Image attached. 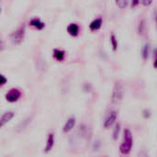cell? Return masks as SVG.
I'll return each mask as SVG.
<instances>
[{
	"instance_id": "25",
	"label": "cell",
	"mask_w": 157,
	"mask_h": 157,
	"mask_svg": "<svg viewBox=\"0 0 157 157\" xmlns=\"http://www.w3.org/2000/svg\"><path fill=\"white\" fill-rule=\"evenodd\" d=\"M154 66L155 67V68H157V59L155 60V63H154Z\"/></svg>"
},
{
	"instance_id": "15",
	"label": "cell",
	"mask_w": 157,
	"mask_h": 157,
	"mask_svg": "<svg viewBox=\"0 0 157 157\" xmlns=\"http://www.w3.org/2000/svg\"><path fill=\"white\" fill-rule=\"evenodd\" d=\"M110 43H111V46H112L113 51L116 52L117 49H118V40H117L115 34H111L110 35Z\"/></svg>"
},
{
	"instance_id": "2",
	"label": "cell",
	"mask_w": 157,
	"mask_h": 157,
	"mask_svg": "<svg viewBox=\"0 0 157 157\" xmlns=\"http://www.w3.org/2000/svg\"><path fill=\"white\" fill-rule=\"evenodd\" d=\"M123 98V87L120 82H116L111 94V102L114 105H118Z\"/></svg>"
},
{
	"instance_id": "10",
	"label": "cell",
	"mask_w": 157,
	"mask_h": 157,
	"mask_svg": "<svg viewBox=\"0 0 157 157\" xmlns=\"http://www.w3.org/2000/svg\"><path fill=\"white\" fill-rule=\"evenodd\" d=\"M67 31H68V33H69L71 36L75 37V36H77L78 33H79V27H78V25L75 24V23H71V24H69V26L67 27Z\"/></svg>"
},
{
	"instance_id": "4",
	"label": "cell",
	"mask_w": 157,
	"mask_h": 157,
	"mask_svg": "<svg viewBox=\"0 0 157 157\" xmlns=\"http://www.w3.org/2000/svg\"><path fill=\"white\" fill-rule=\"evenodd\" d=\"M21 97V92L17 89V88H11L6 95V99L8 102H16L19 99V98Z\"/></svg>"
},
{
	"instance_id": "24",
	"label": "cell",
	"mask_w": 157,
	"mask_h": 157,
	"mask_svg": "<svg viewBox=\"0 0 157 157\" xmlns=\"http://www.w3.org/2000/svg\"><path fill=\"white\" fill-rule=\"evenodd\" d=\"M139 155H140V156H142V155H145V156H148V154H146V153H142V154H139Z\"/></svg>"
},
{
	"instance_id": "16",
	"label": "cell",
	"mask_w": 157,
	"mask_h": 157,
	"mask_svg": "<svg viewBox=\"0 0 157 157\" xmlns=\"http://www.w3.org/2000/svg\"><path fill=\"white\" fill-rule=\"evenodd\" d=\"M120 132H121V124L120 123H117L115 125V128H114V131H113V134H112V138H113L114 141H117L118 140Z\"/></svg>"
},
{
	"instance_id": "11",
	"label": "cell",
	"mask_w": 157,
	"mask_h": 157,
	"mask_svg": "<svg viewBox=\"0 0 157 157\" xmlns=\"http://www.w3.org/2000/svg\"><path fill=\"white\" fill-rule=\"evenodd\" d=\"M102 26V19L101 18H96L95 20H93L90 25H89V28L92 31H95V30H98L101 28Z\"/></svg>"
},
{
	"instance_id": "18",
	"label": "cell",
	"mask_w": 157,
	"mask_h": 157,
	"mask_svg": "<svg viewBox=\"0 0 157 157\" xmlns=\"http://www.w3.org/2000/svg\"><path fill=\"white\" fill-rule=\"evenodd\" d=\"M144 29H145V21L144 19H142L139 23V28H138V32L139 34L143 35L144 32Z\"/></svg>"
},
{
	"instance_id": "20",
	"label": "cell",
	"mask_w": 157,
	"mask_h": 157,
	"mask_svg": "<svg viewBox=\"0 0 157 157\" xmlns=\"http://www.w3.org/2000/svg\"><path fill=\"white\" fill-rule=\"evenodd\" d=\"M152 3H153V0H143V4H144V6H151Z\"/></svg>"
},
{
	"instance_id": "5",
	"label": "cell",
	"mask_w": 157,
	"mask_h": 157,
	"mask_svg": "<svg viewBox=\"0 0 157 157\" xmlns=\"http://www.w3.org/2000/svg\"><path fill=\"white\" fill-rule=\"evenodd\" d=\"M117 117H118L117 111H115V110L110 111V112L109 113V115L107 116L105 121H104V128L107 129V130L109 129V128L115 123V121H116V120H117Z\"/></svg>"
},
{
	"instance_id": "6",
	"label": "cell",
	"mask_w": 157,
	"mask_h": 157,
	"mask_svg": "<svg viewBox=\"0 0 157 157\" xmlns=\"http://www.w3.org/2000/svg\"><path fill=\"white\" fill-rule=\"evenodd\" d=\"M54 142H55V139H54V133L53 132H50L48 134V138H47V143H46V146H45V153H49L52 151V149L53 148L54 146Z\"/></svg>"
},
{
	"instance_id": "12",
	"label": "cell",
	"mask_w": 157,
	"mask_h": 157,
	"mask_svg": "<svg viewBox=\"0 0 157 157\" xmlns=\"http://www.w3.org/2000/svg\"><path fill=\"white\" fill-rule=\"evenodd\" d=\"M53 56L54 58L59 61V62H62L64 60V57H65V52L62 50H59V49H54L53 51Z\"/></svg>"
},
{
	"instance_id": "13",
	"label": "cell",
	"mask_w": 157,
	"mask_h": 157,
	"mask_svg": "<svg viewBox=\"0 0 157 157\" xmlns=\"http://www.w3.org/2000/svg\"><path fill=\"white\" fill-rule=\"evenodd\" d=\"M143 59L144 61H146L149 57V53H150V45L149 44H145L143 48Z\"/></svg>"
},
{
	"instance_id": "9",
	"label": "cell",
	"mask_w": 157,
	"mask_h": 157,
	"mask_svg": "<svg viewBox=\"0 0 157 157\" xmlns=\"http://www.w3.org/2000/svg\"><path fill=\"white\" fill-rule=\"evenodd\" d=\"M29 25H30L31 27L37 29H40H40H43L45 28V24H44L40 18H37V17L32 18V19L29 21Z\"/></svg>"
},
{
	"instance_id": "19",
	"label": "cell",
	"mask_w": 157,
	"mask_h": 157,
	"mask_svg": "<svg viewBox=\"0 0 157 157\" xmlns=\"http://www.w3.org/2000/svg\"><path fill=\"white\" fill-rule=\"evenodd\" d=\"M100 145H101L100 141H99V140H97V141L94 143V144H93V150H94V151H98V150L99 149Z\"/></svg>"
},
{
	"instance_id": "17",
	"label": "cell",
	"mask_w": 157,
	"mask_h": 157,
	"mask_svg": "<svg viewBox=\"0 0 157 157\" xmlns=\"http://www.w3.org/2000/svg\"><path fill=\"white\" fill-rule=\"evenodd\" d=\"M115 2L117 6L121 9H124L128 5V0H115Z\"/></svg>"
},
{
	"instance_id": "21",
	"label": "cell",
	"mask_w": 157,
	"mask_h": 157,
	"mask_svg": "<svg viewBox=\"0 0 157 157\" xmlns=\"http://www.w3.org/2000/svg\"><path fill=\"white\" fill-rule=\"evenodd\" d=\"M6 81H7V80L6 79L5 75H1V83H0V84H1V86H4V85L6 83Z\"/></svg>"
},
{
	"instance_id": "14",
	"label": "cell",
	"mask_w": 157,
	"mask_h": 157,
	"mask_svg": "<svg viewBox=\"0 0 157 157\" xmlns=\"http://www.w3.org/2000/svg\"><path fill=\"white\" fill-rule=\"evenodd\" d=\"M29 122H30V118H27L26 120L22 121V122H20V124L17 126V132H21V131H23L25 128H27V126L29 125Z\"/></svg>"
},
{
	"instance_id": "22",
	"label": "cell",
	"mask_w": 157,
	"mask_h": 157,
	"mask_svg": "<svg viewBox=\"0 0 157 157\" xmlns=\"http://www.w3.org/2000/svg\"><path fill=\"white\" fill-rule=\"evenodd\" d=\"M139 3H140V1H139V0H132V7H134V6H138V5H139Z\"/></svg>"
},
{
	"instance_id": "1",
	"label": "cell",
	"mask_w": 157,
	"mask_h": 157,
	"mask_svg": "<svg viewBox=\"0 0 157 157\" xmlns=\"http://www.w3.org/2000/svg\"><path fill=\"white\" fill-rule=\"evenodd\" d=\"M132 145H133L132 133L129 129H125L123 133V141L120 146V152L124 155H129L132 149Z\"/></svg>"
},
{
	"instance_id": "3",
	"label": "cell",
	"mask_w": 157,
	"mask_h": 157,
	"mask_svg": "<svg viewBox=\"0 0 157 157\" xmlns=\"http://www.w3.org/2000/svg\"><path fill=\"white\" fill-rule=\"evenodd\" d=\"M25 34H26V27L25 26L19 27L17 30H15L10 35L11 42L15 45H19L23 41L24 38H25Z\"/></svg>"
},
{
	"instance_id": "23",
	"label": "cell",
	"mask_w": 157,
	"mask_h": 157,
	"mask_svg": "<svg viewBox=\"0 0 157 157\" xmlns=\"http://www.w3.org/2000/svg\"><path fill=\"white\" fill-rule=\"evenodd\" d=\"M155 26H156V29H157V10L155 12Z\"/></svg>"
},
{
	"instance_id": "7",
	"label": "cell",
	"mask_w": 157,
	"mask_h": 157,
	"mask_svg": "<svg viewBox=\"0 0 157 157\" xmlns=\"http://www.w3.org/2000/svg\"><path fill=\"white\" fill-rule=\"evenodd\" d=\"M15 117V112L13 111H7L5 112L1 117V127H4L7 122H9L13 118Z\"/></svg>"
},
{
	"instance_id": "8",
	"label": "cell",
	"mask_w": 157,
	"mask_h": 157,
	"mask_svg": "<svg viewBox=\"0 0 157 157\" xmlns=\"http://www.w3.org/2000/svg\"><path fill=\"white\" fill-rule=\"evenodd\" d=\"M75 117H70L67 120L64 126H63V132H65V133L69 132L70 131H72L75 128Z\"/></svg>"
}]
</instances>
